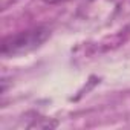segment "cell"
<instances>
[{"label":"cell","mask_w":130,"mask_h":130,"mask_svg":"<svg viewBox=\"0 0 130 130\" xmlns=\"http://www.w3.org/2000/svg\"><path fill=\"white\" fill-rule=\"evenodd\" d=\"M51 37V29L46 25L31 26L28 29L6 35L2 40L0 52L3 57H17L35 51Z\"/></svg>","instance_id":"6da1fadb"},{"label":"cell","mask_w":130,"mask_h":130,"mask_svg":"<svg viewBox=\"0 0 130 130\" xmlns=\"http://www.w3.org/2000/svg\"><path fill=\"white\" fill-rule=\"evenodd\" d=\"M44 3H47V5H60V3H66V2H69V0H43Z\"/></svg>","instance_id":"7a4b0ae2"}]
</instances>
